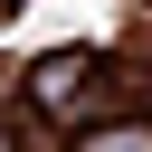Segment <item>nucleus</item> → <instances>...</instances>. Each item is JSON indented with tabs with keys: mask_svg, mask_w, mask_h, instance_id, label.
<instances>
[{
	"mask_svg": "<svg viewBox=\"0 0 152 152\" xmlns=\"http://www.w3.org/2000/svg\"><path fill=\"white\" fill-rule=\"evenodd\" d=\"M76 76H86L76 57H48V66H38V95H48V104H66V95H76Z\"/></svg>",
	"mask_w": 152,
	"mask_h": 152,
	"instance_id": "obj_1",
	"label": "nucleus"
}]
</instances>
